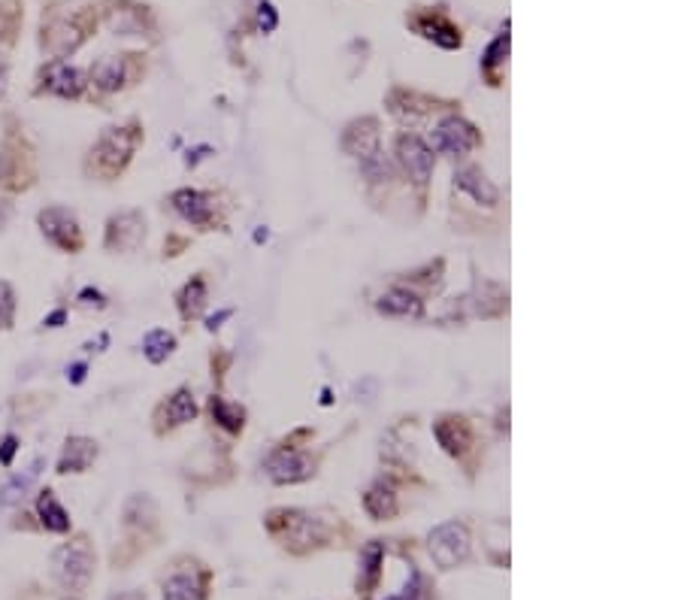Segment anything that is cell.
I'll use <instances>...</instances> for the list:
<instances>
[{"label": "cell", "instance_id": "45", "mask_svg": "<svg viewBox=\"0 0 681 600\" xmlns=\"http://www.w3.org/2000/svg\"><path fill=\"white\" fill-rule=\"evenodd\" d=\"M85 373H88V364L85 361H76V364L67 367V382L70 385H82L85 382Z\"/></svg>", "mask_w": 681, "mask_h": 600}, {"label": "cell", "instance_id": "36", "mask_svg": "<svg viewBox=\"0 0 681 600\" xmlns=\"http://www.w3.org/2000/svg\"><path fill=\"white\" fill-rule=\"evenodd\" d=\"M22 7H19V0H4L0 4V40H16V31L22 25Z\"/></svg>", "mask_w": 681, "mask_h": 600}, {"label": "cell", "instance_id": "5", "mask_svg": "<svg viewBox=\"0 0 681 600\" xmlns=\"http://www.w3.org/2000/svg\"><path fill=\"white\" fill-rule=\"evenodd\" d=\"M512 310L509 300V285H503L500 279L491 276H476L473 285L454 297L448 304V313L442 316V322H503Z\"/></svg>", "mask_w": 681, "mask_h": 600}, {"label": "cell", "instance_id": "9", "mask_svg": "<svg viewBox=\"0 0 681 600\" xmlns=\"http://www.w3.org/2000/svg\"><path fill=\"white\" fill-rule=\"evenodd\" d=\"M94 567H97V555L85 534H76L73 540L61 543L52 552V579L70 594H82L91 585Z\"/></svg>", "mask_w": 681, "mask_h": 600}, {"label": "cell", "instance_id": "21", "mask_svg": "<svg viewBox=\"0 0 681 600\" xmlns=\"http://www.w3.org/2000/svg\"><path fill=\"white\" fill-rule=\"evenodd\" d=\"M88 88V76L67 64V61H58L52 58L40 73H37V94H49V97H61V100H79Z\"/></svg>", "mask_w": 681, "mask_h": 600}, {"label": "cell", "instance_id": "29", "mask_svg": "<svg viewBox=\"0 0 681 600\" xmlns=\"http://www.w3.org/2000/svg\"><path fill=\"white\" fill-rule=\"evenodd\" d=\"M97 455H100L97 440L82 437V434H73V437L64 440V449H61V455H58L55 473H58V476H79V473L91 470V464L97 461Z\"/></svg>", "mask_w": 681, "mask_h": 600}, {"label": "cell", "instance_id": "44", "mask_svg": "<svg viewBox=\"0 0 681 600\" xmlns=\"http://www.w3.org/2000/svg\"><path fill=\"white\" fill-rule=\"evenodd\" d=\"M234 313H237V310H234V307H227V310H218V313H215V316H206V331H209V334H215V331H221V328H224V322H227V319H234Z\"/></svg>", "mask_w": 681, "mask_h": 600}, {"label": "cell", "instance_id": "10", "mask_svg": "<svg viewBox=\"0 0 681 600\" xmlns=\"http://www.w3.org/2000/svg\"><path fill=\"white\" fill-rule=\"evenodd\" d=\"M427 143H430L433 155H442V158H451V161H467L473 152H479L485 146V134L467 116L445 113V116L436 119Z\"/></svg>", "mask_w": 681, "mask_h": 600}, {"label": "cell", "instance_id": "25", "mask_svg": "<svg viewBox=\"0 0 681 600\" xmlns=\"http://www.w3.org/2000/svg\"><path fill=\"white\" fill-rule=\"evenodd\" d=\"M385 576V540H367L358 555V579H355V594L361 600H373Z\"/></svg>", "mask_w": 681, "mask_h": 600}, {"label": "cell", "instance_id": "11", "mask_svg": "<svg viewBox=\"0 0 681 600\" xmlns=\"http://www.w3.org/2000/svg\"><path fill=\"white\" fill-rule=\"evenodd\" d=\"M215 573L206 561L194 555H179L167 576L161 579V597L164 600H209L212 597Z\"/></svg>", "mask_w": 681, "mask_h": 600}, {"label": "cell", "instance_id": "53", "mask_svg": "<svg viewBox=\"0 0 681 600\" xmlns=\"http://www.w3.org/2000/svg\"><path fill=\"white\" fill-rule=\"evenodd\" d=\"M64 600H76V597H64Z\"/></svg>", "mask_w": 681, "mask_h": 600}, {"label": "cell", "instance_id": "20", "mask_svg": "<svg viewBox=\"0 0 681 600\" xmlns=\"http://www.w3.org/2000/svg\"><path fill=\"white\" fill-rule=\"evenodd\" d=\"M339 149L343 155H349L355 164L373 158L376 152H382V119L379 116H358L352 119L343 134H339Z\"/></svg>", "mask_w": 681, "mask_h": 600}, {"label": "cell", "instance_id": "49", "mask_svg": "<svg viewBox=\"0 0 681 600\" xmlns=\"http://www.w3.org/2000/svg\"><path fill=\"white\" fill-rule=\"evenodd\" d=\"M7 82H10V64H7L4 55H0V94L7 91Z\"/></svg>", "mask_w": 681, "mask_h": 600}, {"label": "cell", "instance_id": "41", "mask_svg": "<svg viewBox=\"0 0 681 600\" xmlns=\"http://www.w3.org/2000/svg\"><path fill=\"white\" fill-rule=\"evenodd\" d=\"M315 440V428L309 425H300V428H291L282 440H276L279 446H288V449H300V446H312Z\"/></svg>", "mask_w": 681, "mask_h": 600}, {"label": "cell", "instance_id": "18", "mask_svg": "<svg viewBox=\"0 0 681 600\" xmlns=\"http://www.w3.org/2000/svg\"><path fill=\"white\" fill-rule=\"evenodd\" d=\"M146 234H149V225H146V216L143 210H122L116 216L106 219V228H103V249L106 252H137L143 243H146Z\"/></svg>", "mask_w": 681, "mask_h": 600}, {"label": "cell", "instance_id": "15", "mask_svg": "<svg viewBox=\"0 0 681 600\" xmlns=\"http://www.w3.org/2000/svg\"><path fill=\"white\" fill-rule=\"evenodd\" d=\"M37 228L46 237L49 246H55L64 255H79L85 249V234L79 225V216L67 207H46L37 213Z\"/></svg>", "mask_w": 681, "mask_h": 600}, {"label": "cell", "instance_id": "35", "mask_svg": "<svg viewBox=\"0 0 681 600\" xmlns=\"http://www.w3.org/2000/svg\"><path fill=\"white\" fill-rule=\"evenodd\" d=\"M234 367V352H227L224 346H215L212 355H209V373H212V391H224V379L227 373H231Z\"/></svg>", "mask_w": 681, "mask_h": 600}, {"label": "cell", "instance_id": "22", "mask_svg": "<svg viewBox=\"0 0 681 600\" xmlns=\"http://www.w3.org/2000/svg\"><path fill=\"white\" fill-rule=\"evenodd\" d=\"M134 58L137 55H103L88 70V85H94V91H100V94H119V91H125L134 82V76H137V70L131 67Z\"/></svg>", "mask_w": 681, "mask_h": 600}, {"label": "cell", "instance_id": "2", "mask_svg": "<svg viewBox=\"0 0 681 600\" xmlns=\"http://www.w3.org/2000/svg\"><path fill=\"white\" fill-rule=\"evenodd\" d=\"M143 143H146V131L140 119H128L122 125L103 128V134L94 140V146L85 155V164H82L85 176L100 182H116L119 176H125V170L131 167Z\"/></svg>", "mask_w": 681, "mask_h": 600}, {"label": "cell", "instance_id": "48", "mask_svg": "<svg viewBox=\"0 0 681 600\" xmlns=\"http://www.w3.org/2000/svg\"><path fill=\"white\" fill-rule=\"evenodd\" d=\"M497 431H500V437H509V407H503L497 413Z\"/></svg>", "mask_w": 681, "mask_h": 600}, {"label": "cell", "instance_id": "19", "mask_svg": "<svg viewBox=\"0 0 681 600\" xmlns=\"http://www.w3.org/2000/svg\"><path fill=\"white\" fill-rule=\"evenodd\" d=\"M373 310L382 319H400V322H424L427 319V297L418 294L415 288L394 282L388 285L376 300H373Z\"/></svg>", "mask_w": 681, "mask_h": 600}, {"label": "cell", "instance_id": "50", "mask_svg": "<svg viewBox=\"0 0 681 600\" xmlns=\"http://www.w3.org/2000/svg\"><path fill=\"white\" fill-rule=\"evenodd\" d=\"M109 600H146L143 591H122V594H112Z\"/></svg>", "mask_w": 681, "mask_h": 600}, {"label": "cell", "instance_id": "30", "mask_svg": "<svg viewBox=\"0 0 681 600\" xmlns=\"http://www.w3.org/2000/svg\"><path fill=\"white\" fill-rule=\"evenodd\" d=\"M206 304H209V279H206V273H194L176 291V313L185 325H194L197 319H203Z\"/></svg>", "mask_w": 681, "mask_h": 600}, {"label": "cell", "instance_id": "42", "mask_svg": "<svg viewBox=\"0 0 681 600\" xmlns=\"http://www.w3.org/2000/svg\"><path fill=\"white\" fill-rule=\"evenodd\" d=\"M188 246H191V237H185V234H167V240H164V258H179L182 252H188Z\"/></svg>", "mask_w": 681, "mask_h": 600}, {"label": "cell", "instance_id": "7", "mask_svg": "<svg viewBox=\"0 0 681 600\" xmlns=\"http://www.w3.org/2000/svg\"><path fill=\"white\" fill-rule=\"evenodd\" d=\"M385 110L403 125L412 128L424 119H439L445 113H461V100H451V97H436L409 85H391L385 94Z\"/></svg>", "mask_w": 681, "mask_h": 600}, {"label": "cell", "instance_id": "23", "mask_svg": "<svg viewBox=\"0 0 681 600\" xmlns=\"http://www.w3.org/2000/svg\"><path fill=\"white\" fill-rule=\"evenodd\" d=\"M361 507L373 522H394L400 516V485L388 476L379 473L361 494Z\"/></svg>", "mask_w": 681, "mask_h": 600}, {"label": "cell", "instance_id": "4", "mask_svg": "<svg viewBox=\"0 0 681 600\" xmlns=\"http://www.w3.org/2000/svg\"><path fill=\"white\" fill-rule=\"evenodd\" d=\"M391 161L397 167V176L406 182L409 194L415 197L418 213H424L430 204V188H433V173H436V155H433L430 143L418 131L400 128L394 134Z\"/></svg>", "mask_w": 681, "mask_h": 600}, {"label": "cell", "instance_id": "47", "mask_svg": "<svg viewBox=\"0 0 681 600\" xmlns=\"http://www.w3.org/2000/svg\"><path fill=\"white\" fill-rule=\"evenodd\" d=\"M106 346H109V334H106V331H100V334H97L91 343H85L82 349H85V352H106Z\"/></svg>", "mask_w": 681, "mask_h": 600}, {"label": "cell", "instance_id": "37", "mask_svg": "<svg viewBox=\"0 0 681 600\" xmlns=\"http://www.w3.org/2000/svg\"><path fill=\"white\" fill-rule=\"evenodd\" d=\"M424 594H427V579H424V573L415 564H409V582H406V588L397 591V594H388L382 600H424Z\"/></svg>", "mask_w": 681, "mask_h": 600}, {"label": "cell", "instance_id": "27", "mask_svg": "<svg viewBox=\"0 0 681 600\" xmlns=\"http://www.w3.org/2000/svg\"><path fill=\"white\" fill-rule=\"evenodd\" d=\"M509 19L500 25V31L494 34V40L485 46L482 52V61H479V70H482V79L488 88H503L506 82V67H509V52H512V34H509Z\"/></svg>", "mask_w": 681, "mask_h": 600}, {"label": "cell", "instance_id": "43", "mask_svg": "<svg viewBox=\"0 0 681 600\" xmlns=\"http://www.w3.org/2000/svg\"><path fill=\"white\" fill-rule=\"evenodd\" d=\"M19 446H22V443H19L16 434H4V437H0V464H4V467H13Z\"/></svg>", "mask_w": 681, "mask_h": 600}, {"label": "cell", "instance_id": "6", "mask_svg": "<svg viewBox=\"0 0 681 600\" xmlns=\"http://www.w3.org/2000/svg\"><path fill=\"white\" fill-rule=\"evenodd\" d=\"M170 210L191 225L200 234H215V231H227V210L224 200L218 191L212 188H194V185H182L176 191H170L167 197Z\"/></svg>", "mask_w": 681, "mask_h": 600}, {"label": "cell", "instance_id": "51", "mask_svg": "<svg viewBox=\"0 0 681 600\" xmlns=\"http://www.w3.org/2000/svg\"><path fill=\"white\" fill-rule=\"evenodd\" d=\"M333 404V391L330 388H321V407H330Z\"/></svg>", "mask_w": 681, "mask_h": 600}, {"label": "cell", "instance_id": "16", "mask_svg": "<svg viewBox=\"0 0 681 600\" xmlns=\"http://www.w3.org/2000/svg\"><path fill=\"white\" fill-rule=\"evenodd\" d=\"M197 416H200V404H197L191 385H179V388H173L161 400V404L155 407V413H152V431L158 437H170L179 428L197 422Z\"/></svg>", "mask_w": 681, "mask_h": 600}, {"label": "cell", "instance_id": "8", "mask_svg": "<svg viewBox=\"0 0 681 600\" xmlns=\"http://www.w3.org/2000/svg\"><path fill=\"white\" fill-rule=\"evenodd\" d=\"M321 461H324V452L321 449H312V446H300V449H288V446H273L267 452V458L261 461V470L264 476L279 485V488H291V485H306L318 476L321 470Z\"/></svg>", "mask_w": 681, "mask_h": 600}, {"label": "cell", "instance_id": "52", "mask_svg": "<svg viewBox=\"0 0 681 600\" xmlns=\"http://www.w3.org/2000/svg\"><path fill=\"white\" fill-rule=\"evenodd\" d=\"M267 237H270L267 228H258V231H255V243H267Z\"/></svg>", "mask_w": 681, "mask_h": 600}, {"label": "cell", "instance_id": "28", "mask_svg": "<svg viewBox=\"0 0 681 600\" xmlns=\"http://www.w3.org/2000/svg\"><path fill=\"white\" fill-rule=\"evenodd\" d=\"M106 25L116 34H122V37H143L146 31L155 28L149 7L131 4V0H109Z\"/></svg>", "mask_w": 681, "mask_h": 600}, {"label": "cell", "instance_id": "12", "mask_svg": "<svg viewBox=\"0 0 681 600\" xmlns=\"http://www.w3.org/2000/svg\"><path fill=\"white\" fill-rule=\"evenodd\" d=\"M427 552L430 561L439 570H458L473 558V531L467 522L461 519H448L439 522L430 534H427Z\"/></svg>", "mask_w": 681, "mask_h": 600}, {"label": "cell", "instance_id": "3", "mask_svg": "<svg viewBox=\"0 0 681 600\" xmlns=\"http://www.w3.org/2000/svg\"><path fill=\"white\" fill-rule=\"evenodd\" d=\"M430 431H433V440H436L439 452L445 458H451L454 464H461L464 476L473 482L476 473L482 470V461H485V446H482L479 425L467 413L445 410V413H439L433 419Z\"/></svg>", "mask_w": 681, "mask_h": 600}, {"label": "cell", "instance_id": "1", "mask_svg": "<svg viewBox=\"0 0 681 600\" xmlns=\"http://www.w3.org/2000/svg\"><path fill=\"white\" fill-rule=\"evenodd\" d=\"M267 537L291 558H309L324 549H343L352 528L339 513H321L306 507H270L264 513Z\"/></svg>", "mask_w": 681, "mask_h": 600}, {"label": "cell", "instance_id": "34", "mask_svg": "<svg viewBox=\"0 0 681 600\" xmlns=\"http://www.w3.org/2000/svg\"><path fill=\"white\" fill-rule=\"evenodd\" d=\"M176 346H179V340H176L173 331H167V328H152V331L143 337V358H146L149 364L161 367V364H167V361L176 355Z\"/></svg>", "mask_w": 681, "mask_h": 600}, {"label": "cell", "instance_id": "26", "mask_svg": "<svg viewBox=\"0 0 681 600\" xmlns=\"http://www.w3.org/2000/svg\"><path fill=\"white\" fill-rule=\"evenodd\" d=\"M122 525L134 540H158V504L149 494H134L128 497L125 513H122Z\"/></svg>", "mask_w": 681, "mask_h": 600}, {"label": "cell", "instance_id": "31", "mask_svg": "<svg viewBox=\"0 0 681 600\" xmlns=\"http://www.w3.org/2000/svg\"><path fill=\"white\" fill-rule=\"evenodd\" d=\"M397 282L415 288V291L424 294V297L439 294V288H442V282H445V258L436 255V258L424 261L421 267H415V270H409V273H400Z\"/></svg>", "mask_w": 681, "mask_h": 600}, {"label": "cell", "instance_id": "40", "mask_svg": "<svg viewBox=\"0 0 681 600\" xmlns=\"http://www.w3.org/2000/svg\"><path fill=\"white\" fill-rule=\"evenodd\" d=\"M76 304L82 307V310H106V304H109V300H106V294L100 291V288H94V285H88V288H82L79 294H76Z\"/></svg>", "mask_w": 681, "mask_h": 600}, {"label": "cell", "instance_id": "24", "mask_svg": "<svg viewBox=\"0 0 681 600\" xmlns=\"http://www.w3.org/2000/svg\"><path fill=\"white\" fill-rule=\"evenodd\" d=\"M206 416H209V422L221 434H227L231 440L243 437L246 428H249V410H246V404H240V400H231L224 391H212L209 394V400H206Z\"/></svg>", "mask_w": 681, "mask_h": 600}, {"label": "cell", "instance_id": "46", "mask_svg": "<svg viewBox=\"0 0 681 600\" xmlns=\"http://www.w3.org/2000/svg\"><path fill=\"white\" fill-rule=\"evenodd\" d=\"M67 322V310L64 307H58L55 313H49L46 319H43V328H61Z\"/></svg>", "mask_w": 681, "mask_h": 600}, {"label": "cell", "instance_id": "38", "mask_svg": "<svg viewBox=\"0 0 681 600\" xmlns=\"http://www.w3.org/2000/svg\"><path fill=\"white\" fill-rule=\"evenodd\" d=\"M16 291L7 279H0V328H13L16 322Z\"/></svg>", "mask_w": 681, "mask_h": 600}, {"label": "cell", "instance_id": "14", "mask_svg": "<svg viewBox=\"0 0 681 600\" xmlns=\"http://www.w3.org/2000/svg\"><path fill=\"white\" fill-rule=\"evenodd\" d=\"M97 28V16L82 10L73 16H52L49 22L43 19V31H40V46L43 52H49L52 58L64 61L67 55H73Z\"/></svg>", "mask_w": 681, "mask_h": 600}, {"label": "cell", "instance_id": "17", "mask_svg": "<svg viewBox=\"0 0 681 600\" xmlns=\"http://www.w3.org/2000/svg\"><path fill=\"white\" fill-rule=\"evenodd\" d=\"M451 191L467 197V200H473V207H479V210H497L500 200H503L500 185L479 164L454 167V173H451Z\"/></svg>", "mask_w": 681, "mask_h": 600}, {"label": "cell", "instance_id": "32", "mask_svg": "<svg viewBox=\"0 0 681 600\" xmlns=\"http://www.w3.org/2000/svg\"><path fill=\"white\" fill-rule=\"evenodd\" d=\"M37 519H40V528L49 534H70V528H73L70 513L64 510V504L52 488H43L37 494Z\"/></svg>", "mask_w": 681, "mask_h": 600}, {"label": "cell", "instance_id": "13", "mask_svg": "<svg viewBox=\"0 0 681 600\" xmlns=\"http://www.w3.org/2000/svg\"><path fill=\"white\" fill-rule=\"evenodd\" d=\"M406 28L442 52H461L467 43L464 28L448 16V10L442 4L439 7H412L406 13Z\"/></svg>", "mask_w": 681, "mask_h": 600}, {"label": "cell", "instance_id": "33", "mask_svg": "<svg viewBox=\"0 0 681 600\" xmlns=\"http://www.w3.org/2000/svg\"><path fill=\"white\" fill-rule=\"evenodd\" d=\"M43 464H46L43 458H34L25 473H16V476H10L4 482V488H0V507H16V504H22V500L28 497V491H31V485L37 482Z\"/></svg>", "mask_w": 681, "mask_h": 600}, {"label": "cell", "instance_id": "39", "mask_svg": "<svg viewBox=\"0 0 681 600\" xmlns=\"http://www.w3.org/2000/svg\"><path fill=\"white\" fill-rule=\"evenodd\" d=\"M255 25L261 34H273L279 28V10L276 4H270V0H258V7H255Z\"/></svg>", "mask_w": 681, "mask_h": 600}]
</instances>
